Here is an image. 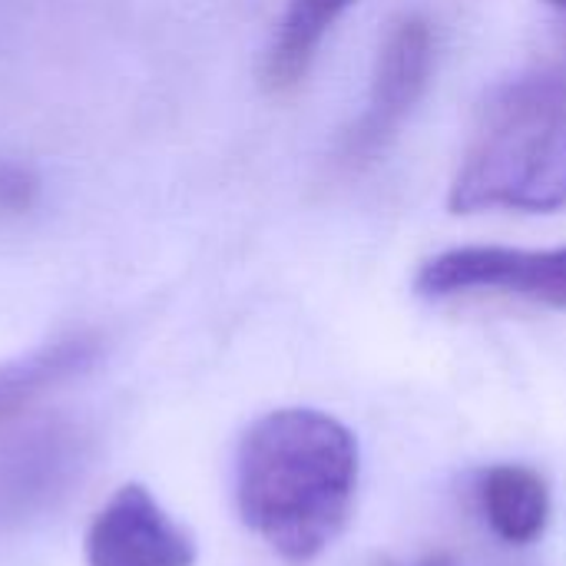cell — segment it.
Instances as JSON below:
<instances>
[{"label":"cell","instance_id":"obj_1","mask_svg":"<svg viewBox=\"0 0 566 566\" xmlns=\"http://www.w3.org/2000/svg\"><path fill=\"white\" fill-rule=\"evenodd\" d=\"M358 468V441L338 418L315 408L269 411L235 451L239 517L285 564H312L352 521Z\"/></svg>","mask_w":566,"mask_h":566},{"label":"cell","instance_id":"obj_11","mask_svg":"<svg viewBox=\"0 0 566 566\" xmlns=\"http://www.w3.org/2000/svg\"><path fill=\"white\" fill-rule=\"evenodd\" d=\"M544 3H551L554 10H560V13H566V0H544Z\"/></svg>","mask_w":566,"mask_h":566},{"label":"cell","instance_id":"obj_5","mask_svg":"<svg viewBox=\"0 0 566 566\" xmlns=\"http://www.w3.org/2000/svg\"><path fill=\"white\" fill-rule=\"evenodd\" d=\"M434 70V33L421 17H408L395 23L378 50L371 90L361 119L352 126L345 139L348 159H368L398 133L405 116L424 96Z\"/></svg>","mask_w":566,"mask_h":566},{"label":"cell","instance_id":"obj_3","mask_svg":"<svg viewBox=\"0 0 566 566\" xmlns=\"http://www.w3.org/2000/svg\"><path fill=\"white\" fill-rule=\"evenodd\" d=\"M86 471V438L66 421H36L0 441V531L53 514Z\"/></svg>","mask_w":566,"mask_h":566},{"label":"cell","instance_id":"obj_7","mask_svg":"<svg viewBox=\"0 0 566 566\" xmlns=\"http://www.w3.org/2000/svg\"><path fill=\"white\" fill-rule=\"evenodd\" d=\"M96 342L90 335H66L46 342L27 355L0 361V424L13 421L43 395L56 391L70 378H80L96 361Z\"/></svg>","mask_w":566,"mask_h":566},{"label":"cell","instance_id":"obj_9","mask_svg":"<svg viewBox=\"0 0 566 566\" xmlns=\"http://www.w3.org/2000/svg\"><path fill=\"white\" fill-rule=\"evenodd\" d=\"M358 0H289L265 53L262 80L269 90H292L312 66L325 33Z\"/></svg>","mask_w":566,"mask_h":566},{"label":"cell","instance_id":"obj_4","mask_svg":"<svg viewBox=\"0 0 566 566\" xmlns=\"http://www.w3.org/2000/svg\"><path fill=\"white\" fill-rule=\"evenodd\" d=\"M421 298H454L471 292L517 295L534 305L566 312V245L507 249L461 245L428 259L415 275Z\"/></svg>","mask_w":566,"mask_h":566},{"label":"cell","instance_id":"obj_2","mask_svg":"<svg viewBox=\"0 0 566 566\" xmlns=\"http://www.w3.org/2000/svg\"><path fill=\"white\" fill-rule=\"evenodd\" d=\"M448 206L458 216L566 209V63L524 73L491 96Z\"/></svg>","mask_w":566,"mask_h":566},{"label":"cell","instance_id":"obj_8","mask_svg":"<svg viewBox=\"0 0 566 566\" xmlns=\"http://www.w3.org/2000/svg\"><path fill=\"white\" fill-rule=\"evenodd\" d=\"M481 507L504 544L527 547L551 524V488L527 464H497L481 478Z\"/></svg>","mask_w":566,"mask_h":566},{"label":"cell","instance_id":"obj_10","mask_svg":"<svg viewBox=\"0 0 566 566\" xmlns=\"http://www.w3.org/2000/svg\"><path fill=\"white\" fill-rule=\"evenodd\" d=\"M421 566H454V564H451L448 557H431L428 564H421Z\"/></svg>","mask_w":566,"mask_h":566},{"label":"cell","instance_id":"obj_6","mask_svg":"<svg viewBox=\"0 0 566 566\" xmlns=\"http://www.w3.org/2000/svg\"><path fill=\"white\" fill-rule=\"evenodd\" d=\"M86 566H192V534L143 488L123 484L90 521Z\"/></svg>","mask_w":566,"mask_h":566}]
</instances>
